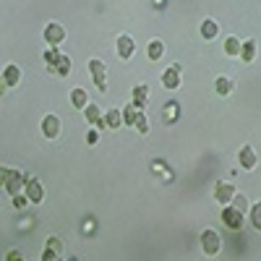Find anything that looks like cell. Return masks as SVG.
<instances>
[{
	"mask_svg": "<svg viewBox=\"0 0 261 261\" xmlns=\"http://www.w3.org/2000/svg\"><path fill=\"white\" fill-rule=\"evenodd\" d=\"M0 178H3V188H6V193H11V196L24 193V191H27V183H29V178L24 175V172H21V170H13V167H3Z\"/></svg>",
	"mask_w": 261,
	"mask_h": 261,
	"instance_id": "1",
	"label": "cell"
},
{
	"mask_svg": "<svg viewBox=\"0 0 261 261\" xmlns=\"http://www.w3.org/2000/svg\"><path fill=\"white\" fill-rule=\"evenodd\" d=\"M201 248H204L206 256H217V253H220V251H222V238H220V232L212 230V227H206V230L201 232Z\"/></svg>",
	"mask_w": 261,
	"mask_h": 261,
	"instance_id": "2",
	"label": "cell"
},
{
	"mask_svg": "<svg viewBox=\"0 0 261 261\" xmlns=\"http://www.w3.org/2000/svg\"><path fill=\"white\" fill-rule=\"evenodd\" d=\"M222 222H225L230 230H241L243 222H246V214H243V212H238L232 204H227V206L222 209Z\"/></svg>",
	"mask_w": 261,
	"mask_h": 261,
	"instance_id": "3",
	"label": "cell"
},
{
	"mask_svg": "<svg viewBox=\"0 0 261 261\" xmlns=\"http://www.w3.org/2000/svg\"><path fill=\"white\" fill-rule=\"evenodd\" d=\"M89 73H92L94 84L99 86V92H105V89H107V65H105L102 60L92 58V60H89Z\"/></svg>",
	"mask_w": 261,
	"mask_h": 261,
	"instance_id": "4",
	"label": "cell"
},
{
	"mask_svg": "<svg viewBox=\"0 0 261 261\" xmlns=\"http://www.w3.org/2000/svg\"><path fill=\"white\" fill-rule=\"evenodd\" d=\"M214 199L220 201L222 206L232 204V199H235V186H232L230 180H220V183L214 186Z\"/></svg>",
	"mask_w": 261,
	"mask_h": 261,
	"instance_id": "5",
	"label": "cell"
},
{
	"mask_svg": "<svg viewBox=\"0 0 261 261\" xmlns=\"http://www.w3.org/2000/svg\"><path fill=\"white\" fill-rule=\"evenodd\" d=\"M63 39H65V27L58 24V21H50V24L45 27V42L50 47H58Z\"/></svg>",
	"mask_w": 261,
	"mask_h": 261,
	"instance_id": "6",
	"label": "cell"
},
{
	"mask_svg": "<svg viewBox=\"0 0 261 261\" xmlns=\"http://www.w3.org/2000/svg\"><path fill=\"white\" fill-rule=\"evenodd\" d=\"M180 81H183V68H180L178 63H172L170 68L162 73V84L167 86V89H178Z\"/></svg>",
	"mask_w": 261,
	"mask_h": 261,
	"instance_id": "7",
	"label": "cell"
},
{
	"mask_svg": "<svg viewBox=\"0 0 261 261\" xmlns=\"http://www.w3.org/2000/svg\"><path fill=\"white\" fill-rule=\"evenodd\" d=\"M60 256H63V243H60V238H58V235H50L42 261H60Z\"/></svg>",
	"mask_w": 261,
	"mask_h": 261,
	"instance_id": "8",
	"label": "cell"
},
{
	"mask_svg": "<svg viewBox=\"0 0 261 261\" xmlns=\"http://www.w3.org/2000/svg\"><path fill=\"white\" fill-rule=\"evenodd\" d=\"M134 53H136L134 37L120 34V37H118V58H120V60H130V58H134Z\"/></svg>",
	"mask_w": 261,
	"mask_h": 261,
	"instance_id": "9",
	"label": "cell"
},
{
	"mask_svg": "<svg viewBox=\"0 0 261 261\" xmlns=\"http://www.w3.org/2000/svg\"><path fill=\"white\" fill-rule=\"evenodd\" d=\"M24 193H27V199H29L32 204H42V199H45V186H42L37 178H29Z\"/></svg>",
	"mask_w": 261,
	"mask_h": 261,
	"instance_id": "10",
	"label": "cell"
},
{
	"mask_svg": "<svg viewBox=\"0 0 261 261\" xmlns=\"http://www.w3.org/2000/svg\"><path fill=\"white\" fill-rule=\"evenodd\" d=\"M123 110L120 107H107L105 110V128H110V130H118L123 125Z\"/></svg>",
	"mask_w": 261,
	"mask_h": 261,
	"instance_id": "11",
	"label": "cell"
},
{
	"mask_svg": "<svg viewBox=\"0 0 261 261\" xmlns=\"http://www.w3.org/2000/svg\"><path fill=\"white\" fill-rule=\"evenodd\" d=\"M84 115H86V123H89V125L105 128V115H102V110H99V105L89 102V105H86V110H84Z\"/></svg>",
	"mask_w": 261,
	"mask_h": 261,
	"instance_id": "12",
	"label": "cell"
},
{
	"mask_svg": "<svg viewBox=\"0 0 261 261\" xmlns=\"http://www.w3.org/2000/svg\"><path fill=\"white\" fill-rule=\"evenodd\" d=\"M238 162H241V167H246V170H253L256 165H258V157H256V151H253V146H241V151H238Z\"/></svg>",
	"mask_w": 261,
	"mask_h": 261,
	"instance_id": "13",
	"label": "cell"
},
{
	"mask_svg": "<svg viewBox=\"0 0 261 261\" xmlns=\"http://www.w3.org/2000/svg\"><path fill=\"white\" fill-rule=\"evenodd\" d=\"M60 118L58 115H45L42 118V130H45V136L47 139H58L60 136Z\"/></svg>",
	"mask_w": 261,
	"mask_h": 261,
	"instance_id": "14",
	"label": "cell"
},
{
	"mask_svg": "<svg viewBox=\"0 0 261 261\" xmlns=\"http://www.w3.org/2000/svg\"><path fill=\"white\" fill-rule=\"evenodd\" d=\"M71 105L76 110H86V105H89V94H86L84 86H73L71 89Z\"/></svg>",
	"mask_w": 261,
	"mask_h": 261,
	"instance_id": "15",
	"label": "cell"
},
{
	"mask_svg": "<svg viewBox=\"0 0 261 261\" xmlns=\"http://www.w3.org/2000/svg\"><path fill=\"white\" fill-rule=\"evenodd\" d=\"M18 81H21V68H18L16 63H8L6 68H3V84L6 86H16Z\"/></svg>",
	"mask_w": 261,
	"mask_h": 261,
	"instance_id": "16",
	"label": "cell"
},
{
	"mask_svg": "<svg viewBox=\"0 0 261 261\" xmlns=\"http://www.w3.org/2000/svg\"><path fill=\"white\" fill-rule=\"evenodd\" d=\"M214 89H217V94L220 97H227V94H232V89H235V81L230 79V76H220L214 81Z\"/></svg>",
	"mask_w": 261,
	"mask_h": 261,
	"instance_id": "17",
	"label": "cell"
},
{
	"mask_svg": "<svg viewBox=\"0 0 261 261\" xmlns=\"http://www.w3.org/2000/svg\"><path fill=\"white\" fill-rule=\"evenodd\" d=\"M146 102H149V86L146 84L134 86V105L141 107V110H146Z\"/></svg>",
	"mask_w": 261,
	"mask_h": 261,
	"instance_id": "18",
	"label": "cell"
},
{
	"mask_svg": "<svg viewBox=\"0 0 261 261\" xmlns=\"http://www.w3.org/2000/svg\"><path fill=\"white\" fill-rule=\"evenodd\" d=\"M241 50H243V42L238 39V37H227V39H225V55L241 58Z\"/></svg>",
	"mask_w": 261,
	"mask_h": 261,
	"instance_id": "19",
	"label": "cell"
},
{
	"mask_svg": "<svg viewBox=\"0 0 261 261\" xmlns=\"http://www.w3.org/2000/svg\"><path fill=\"white\" fill-rule=\"evenodd\" d=\"M146 55H149V60H160L165 55V42L162 39H151L149 47H146Z\"/></svg>",
	"mask_w": 261,
	"mask_h": 261,
	"instance_id": "20",
	"label": "cell"
},
{
	"mask_svg": "<svg viewBox=\"0 0 261 261\" xmlns=\"http://www.w3.org/2000/svg\"><path fill=\"white\" fill-rule=\"evenodd\" d=\"M217 34H220L217 21H214V18H204V21H201V37H204V39H214Z\"/></svg>",
	"mask_w": 261,
	"mask_h": 261,
	"instance_id": "21",
	"label": "cell"
},
{
	"mask_svg": "<svg viewBox=\"0 0 261 261\" xmlns=\"http://www.w3.org/2000/svg\"><path fill=\"white\" fill-rule=\"evenodd\" d=\"M144 110H141V107H136L134 102H130L128 107H123V120L128 123V125H136V120H139V115H141Z\"/></svg>",
	"mask_w": 261,
	"mask_h": 261,
	"instance_id": "22",
	"label": "cell"
},
{
	"mask_svg": "<svg viewBox=\"0 0 261 261\" xmlns=\"http://www.w3.org/2000/svg\"><path fill=\"white\" fill-rule=\"evenodd\" d=\"M256 47H258L256 39H246V42H243V50H241V58H243L246 63H251V60L256 58Z\"/></svg>",
	"mask_w": 261,
	"mask_h": 261,
	"instance_id": "23",
	"label": "cell"
},
{
	"mask_svg": "<svg viewBox=\"0 0 261 261\" xmlns=\"http://www.w3.org/2000/svg\"><path fill=\"white\" fill-rule=\"evenodd\" d=\"M53 71H58V76H71V58L68 55H60V60L55 63Z\"/></svg>",
	"mask_w": 261,
	"mask_h": 261,
	"instance_id": "24",
	"label": "cell"
},
{
	"mask_svg": "<svg viewBox=\"0 0 261 261\" xmlns=\"http://www.w3.org/2000/svg\"><path fill=\"white\" fill-rule=\"evenodd\" d=\"M248 217H251V225L261 232V201H256L253 206H251V212H248Z\"/></svg>",
	"mask_w": 261,
	"mask_h": 261,
	"instance_id": "25",
	"label": "cell"
},
{
	"mask_svg": "<svg viewBox=\"0 0 261 261\" xmlns=\"http://www.w3.org/2000/svg\"><path fill=\"white\" fill-rule=\"evenodd\" d=\"M232 206L238 209V212H251V206H248V199H246V196L243 193H235V199H232Z\"/></svg>",
	"mask_w": 261,
	"mask_h": 261,
	"instance_id": "26",
	"label": "cell"
},
{
	"mask_svg": "<svg viewBox=\"0 0 261 261\" xmlns=\"http://www.w3.org/2000/svg\"><path fill=\"white\" fill-rule=\"evenodd\" d=\"M60 55H63V53H58V47H50V50L45 53V63L50 65V68H55V63L60 60Z\"/></svg>",
	"mask_w": 261,
	"mask_h": 261,
	"instance_id": "27",
	"label": "cell"
},
{
	"mask_svg": "<svg viewBox=\"0 0 261 261\" xmlns=\"http://www.w3.org/2000/svg\"><path fill=\"white\" fill-rule=\"evenodd\" d=\"M139 134H149V118H146V113H141L139 115V120H136V125H134Z\"/></svg>",
	"mask_w": 261,
	"mask_h": 261,
	"instance_id": "28",
	"label": "cell"
},
{
	"mask_svg": "<svg viewBox=\"0 0 261 261\" xmlns=\"http://www.w3.org/2000/svg\"><path fill=\"white\" fill-rule=\"evenodd\" d=\"M6 261H24V256H21V251H8Z\"/></svg>",
	"mask_w": 261,
	"mask_h": 261,
	"instance_id": "29",
	"label": "cell"
},
{
	"mask_svg": "<svg viewBox=\"0 0 261 261\" xmlns=\"http://www.w3.org/2000/svg\"><path fill=\"white\" fill-rule=\"evenodd\" d=\"M97 139H99L97 130H89V134H86V141H89V144H97Z\"/></svg>",
	"mask_w": 261,
	"mask_h": 261,
	"instance_id": "30",
	"label": "cell"
},
{
	"mask_svg": "<svg viewBox=\"0 0 261 261\" xmlns=\"http://www.w3.org/2000/svg\"><path fill=\"white\" fill-rule=\"evenodd\" d=\"M27 201H29L27 196H13V204H16V206H24Z\"/></svg>",
	"mask_w": 261,
	"mask_h": 261,
	"instance_id": "31",
	"label": "cell"
}]
</instances>
